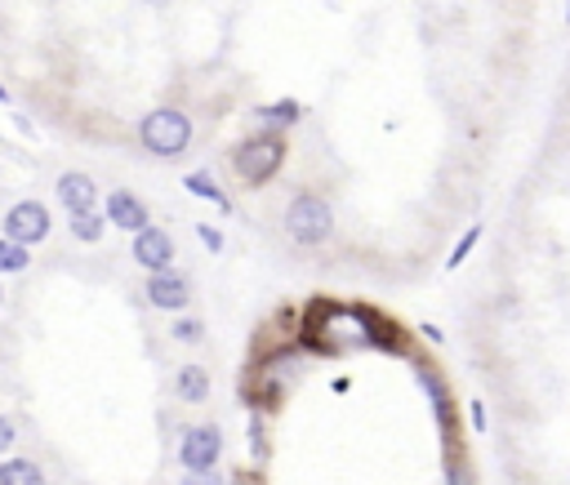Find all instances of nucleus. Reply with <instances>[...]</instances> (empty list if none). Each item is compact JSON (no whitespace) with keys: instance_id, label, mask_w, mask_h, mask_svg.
<instances>
[{"instance_id":"f257e3e1","label":"nucleus","mask_w":570,"mask_h":485,"mask_svg":"<svg viewBox=\"0 0 570 485\" xmlns=\"http://www.w3.org/2000/svg\"><path fill=\"white\" fill-rule=\"evenodd\" d=\"M303 347L321 352V356H347V352H365V347H387L401 352V338L365 307L352 303H312L303 311Z\"/></svg>"},{"instance_id":"f03ea898","label":"nucleus","mask_w":570,"mask_h":485,"mask_svg":"<svg viewBox=\"0 0 570 485\" xmlns=\"http://www.w3.org/2000/svg\"><path fill=\"white\" fill-rule=\"evenodd\" d=\"M138 142L147 156H160V160H174L191 147V116L178 111V107H151L142 120H138Z\"/></svg>"},{"instance_id":"7ed1b4c3","label":"nucleus","mask_w":570,"mask_h":485,"mask_svg":"<svg viewBox=\"0 0 570 485\" xmlns=\"http://www.w3.org/2000/svg\"><path fill=\"white\" fill-rule=\"evenodd\" d=\"M281 165H285V138L281 133H267V129L240 138L236 151H232V169H236V178L245 187H267L281 174Z\"/></svg>"},{"instance_id":"20e7f679","label":"nucleus","mask_w":570,"mask_h":485,"mask_svg":"<svg viewBox=\"0 0 570 485\" xmlns=\"http://www.w3.org/2000/svg\"><path fill=\"white\" fill-rule=\"evenodd\" d=\"M303 374V347H289V352H272V356H258L254 369H249V400L258 409H272Z\"/></svg>"},{"instance_id":"39448f33","label":"nucleus","mask_w":570,"mask_h":485,"mask_svg":"<svg viewBox=\"0 0 570 485\" xmlns=\"http://www.w3.org/2000/svg\"><path fill=\"white\" fill-rule=\"evenodd\" d=\"M285 231L303 249L325 245L334 236V209H330V200L316 196V191H294L289 205H285Z\"/></svg>"},{"instance_id":"423d86ee","label":"nucleus","mask_w":570,"mask_h":485,"mask_svg":"<svg viewBox=\"0 0 570 485\" xmlns=\"http://www.w3.org/2000/svg\"><path fill=\"white\" fill-rule=\"evenodd\" d=\"M218 458H223V427L218 423L183 427V436H178V463H183V472H214Z\"/></svg>"},{"instance_id":"0eeeda50","label":"nucleus","mask_w":570,"mask_h":485,"mask_svg":"<svg viewBox=\"0 0 570 485\" xmlns=\"http://www.w3.org/2000/svg\"><path fill=\"white\" fill-rule=\"evenodd\" d=\"M4 231L0 236H9L13 245H22V249H31V245H40L45 236H49V209L40 205V200H18V205H9L4 209V222H0Z\"/></svg>"},{"instance_id":"6e6552de","label":"nucleus","mask_w":570,"mask_h":485,"mask_svg":"<svg viewBox=\"0 0 570 485\" xmlns=\"http://www.w3.org/2000/svg\"><path fill=\"white\" fill-rule=\"evenodd\" d=\"M147 303L160 307V311H183L191 303V276L178 271V267H165V271H147V285H142Z\"/></svg>"},{"instance_id":"1a4fd4ad","label":"nucleus","mask_w":570,"mask_h":485,"mask_svg":"<svg viewBox=\"0 0 570 485\" xmlns=\"http://www.w3.org/2000/svg\"><path fill=\"white\" fill-rule=\"evenodd\" d=\"M129 254H134V263H138L142 271H165V267H174V236H169L165 227L147 222L142 231H134Z\"/></svg>"},{"instance_id":"9d476101","label":"nucleus","mask_w":570,"mask_h":485,"mask_svg":"<svg viewBox=\"0 0 570 485\" xmlns=\"http://www.w3.org/2000/svg\"><path fill=\"white\" fill-rule=\"evenodd\" d=\"M53 196H58V205L67 209V218H71V214H89V209H98V182H94L89 174H80V169L58 174Z\"/></svg>"},{"instance_id":"9b49d317","label":"nucleus","mask_w":570,"mask_h":485,"mask_svg":"<svg viewBox=\"0 0 570 485\" xmlns=\"http://www.w3.org/2000/svg\"><path fill=\"white\" fill-rule=\"evenodd\" d=\"M102 218H107V227H120V231H142L147 222H151V214H147V205L134 196V191H107V200H102Z\"/></svg>"},{"instance_id":"f8f14e48","label":"nucleus","mask_w":570,"mask_h":485,"mask_svg":"<svg viewBox=\"0 0 570 485\" xmlns=\"http://www.w3.org/2000/svg\"><path fill=\"white\" fill-rule=\"evenodd\" d=\"M209 392H214V383H209V369L205 365H178V374H174V396L183 400V405H205L209 400Z\"/></svg>"},{"instance_id":"ddd939ff","label":"nucleus","mask_w":570,"mask_h":485,"mask_svg":"<svg viewBox=\"0 0 570 485\" xmlns=\"http://www.w3.org/2000/svg\"><path fill=\"white\" fill-rule=\"evenodd\" d=\"M414 374H419V387H423V396H428V405H432L436 423L450 432V387H445L441 369H436V365H419Z\"/></svg>"},{"instance_id":"4468645a","label":"nucleus","mask_w":570,"mask_h":485,"mask_svg":"<svg viewBox=\"0 0 570 485\" xmlns=\"http://www.w3.org/2000/svg\"><path fill=\"white\" fill-rule=\"evenodd\" d=\"M0 485H49L36 458H0Z\"/></svg>"},{"instance_id":"2eb2a0df","label":"nucleus","mask_w":570,"mask_h":485,"mask_svg":"<svg viewBox=\"0 0 570 485\" xmlns=\"http://www.w3.org/2000/svg\"><path fill=\"white\" fill-rule=\"evenodd\" d=\"M183 187L191 191V196H200V200H209V205H218V209H232V196L214 182V174L209 169H196V174H187L183 178Z\"/></svg>"},{"instance_id":"dca6fc26","label":"nucleus","mask_w":570,"mask_h":485,"mask_svg":"<svg viewBox=\"0 0 570 485\" xmlns=\"http://www.w3.org/2000/svg\"><path fill=\"white\" fill-rule=\"evenodd\" d=\"M254 116H258V120H267L272 129H285V125L303 120V107H298L294 98H276V102H263V107H258Z\"/></svg>"},{"instance_id":"f3484780","label":"nucleus","mask_w":570,"mask_h":485,"mask_svg":"<svg viewBox=\"0 0 570 485\" xmlns=\"http://www.w3.org/2000/svg\"><path fill=\"white\" fill-rule=\"evenodd\" d=\"M71 236L76 240H85V245H94V240H102V231H107V218H102V209H89V214H71Z\"/></svg>"},{"instance_id":"a211bd4d","label":"nucleus","mask_w":570,"mask_h":485,"mask_svg":"<svg viewBox=\"0 0 570 485\" xmlns=\"http://www.w3.org/2000/svg\"><path fill=\"white\" fill-rule=\"evenodd\" d=\"M445 485H476V476H472V463L450 445L445 449Z\"/></svg>"},{"instance_id":"6ab92c4d","label":"nucleus","mask_w":570,"mask_h":485,"mask_svg":"<svg viewBox=\"0 0 570 485\" xmlns=\"http://www.w3.org/2000/svg\"><path fill=\"white\" fill-rule=\"evenodd\" d=\"M27 263H31V254H27L22 245H13L9 236H0V276H9V271H27Z\"/></svg>"},{"instance_id":"aec40b11","label":"nucleus","mask_w":570,"mask_h":485,"mask_svg":"<svg viewBox=\"0 0 570 485\" xmlns=\"http://www.w3.org/2000/svg\"><path fill=\"white\" fill-rule=\"evenodd\" d=\"M476 240H481V222H472L459 240H454V249H450V258H445V267H463V258L476 249Z\"/></svg>"},{"instance_id":"412c9836","label":"nucleus","mask_w":570,"mask_h":485,"mask_svg":"<svg viewBox=\"0 0 570 485\" xmlns=\"http://www.w3.org/2000/svg\"><path fill=\"white\" fill-rule=\"evenodd\" d=\"M169 334H174V343H200L205 338V320L200 316H178Z\"/></svg>"},{"instance_id":"4be33fe9","label":"nucleus","mask_w":570,"mask_h":485,"mask_svg":"<svg viewBox=\"0 0 570 485\" xmlns=\"http://www.w3.org/2000/svg\"><path fill=\"white\" fill-rule=\"evenodd\" d=\"M196 236H200V245H205L209 254H218V249H223V236H218V227H214V222H196Z\"/></svg>"},{"instance_id":"5701e85b","label":"nucleus","mask_w":570,"mask_h":485,"mask_svg":"<svg viewBox=\"0 0 570 485\" xmlns=\"http://www.w3.org/2000/svg\"><path fill=\"white\" fill-rule=\"evenodd\" d=\"M178 485H227V476L214 467V472H187Z\"/></svg>"},{"instance_id":"b1692460","label":"nucleus","mask_w":570,"mask_h":485,"mask_svg":"<svg viewBox=\"0 0 570 485\" xmlns=\"http://www.w3.org/2000/svg\"><path fill=\"white\" fill-rule=\"evenodd\" d=\"M13 445H18V427H13V418L0 414V458H9Z\"/></svg>"},{"instance_id":"393cba45","label":"nucleus","mask_w":570,"mask_h":485,"mask_svg":"<svg viewBox=\"0 0 570 485\" xmlns=\"http://www.w3.org/2000/svg\"><path fill=\"white\" fill-rule=\"evenodd\" d=\"M468 418H472V427H476V432H485V423H490V414H485V405H481V400H472V405H468Z\"/></svg>"},{"instance_id":"a878e982","label":"nucleus","mask_w":570,"mask_h":485,"mask_svg":"<svg viewBox=\"0 0 570 485\" xmlns=\"http://www.w3.org/2000/svg\"><path fill=\"white\" fill-rule=\"evenodd\" d=\"M0 102H9V89H4V85H0Z\"/></svg>"},{"instance_id":"bb28decb","label":"nucleus","mask_w":570,"mask_h":485,"mask_svg":"<svg viewBox=\"0 0 570 485\" xmlns=\"http://www.w3.org/2000/svg\"><path fill=\"white\" fill-rule=\"evenodd\" d=\"M566 22H570V0H566Z\"/></svg>"},{"instance_id":"cd10ccee","label":"nucleus","mask_w":570,"mask_h":485,"mask_svg":"<svg viewBox=\"0 0 570 485\" xmlns=\"http://www.w3.org/2000/svg\"><path fill=\"white\" fill-rule=\"evenodd\" d=\"M0 298H4V289H0Z\"/></svg>"}]
</instances>
